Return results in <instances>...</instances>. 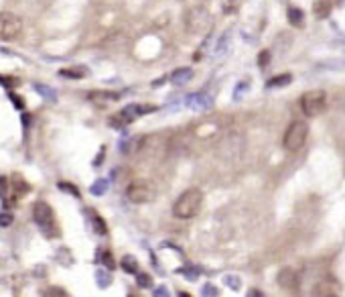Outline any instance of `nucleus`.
<instances>
[{
	"instance_id": "nucleus-1",
	"label": "nucleus",
	"mask_w": 345,
	"mask_h": 297,
	"mask_svg": "<svg viewBox=\"0 0 345 297\" xmlns=\"http://www.w3.org/2000/svg\"><path fill=\"white\" fill-rule=\"evenodd\" d=\"M201 206H203V194H201V190L191 188V190L183 192L177 198L175 206H172V214H175V218H179V220H191V218H195L199 214Z\"/></svg>"
},
{
	"instance_id": "nucleus-2",
	"label": "nucleus",
	"mask_w": 345,
	"mask_h": 297,
	"mask_svg": "<svg viewBox=\"0 0 345 297\" xmlns=\"http://www.w3.org/2000/svg\"><path fill=\"white\" fill-rule=\"evenodd\" d=\"M307 136H309V126H307V122L294 120V122H290L288 128L284 130L282 146L286 148L288 153H296L298 148H303V144L307 142Z\"/></svg>"
},
{
	"instance_id": "nucleus-3",
	"label": "nucleus",
	"mask_w": 345,
	"mask_h": 297,
	"mask_svg": "<svg viewBox=\"0 0 345 297\" xmlns=\"http://www.w3.org/2000/svg\"><path fill=\"white\" fill-rule=\"evenodd\" d=\"M298 106L303 110L305 116L313 118V116H319L325 112L327 108V94L323 90H311V92H305L298 100Z\"/></svg>"
},
{
	"instance_id": "nucleus-4",
	"label": "nucleus",
	"mask_w": 345,
	"mask_h": 297,
	"mask_svg": "<svg viewBox=\"0 0 345 297\" xmlns=\"http://www.w3.org/2000/svg\"><path fill=\"white\" fill-rule=\"evenodd\" d=\"M33 220L45 232V236H59V230L55 226V214L47 202H37L33 206Z\"/></svg>"
},
{
	"instance_id": "nucleus-5",
	"label": "nucleus",
	"mask_w": 345,
	"mask_h": 297,
	"mask_svg": "<svg viewBox=\"0 0 345 297\" xmlns=\"http://www.w3.org/2000/svg\"><path fill=\"white\" fill-rule=\"evenodd\" d=\"M156 108L154 106H146V104H132V106H126L124 110H120L116 116L110 118V124L114 128H122L124 124H130L132 120H136L138 116L142 114H148V112H154Z\"/></svg>"
},
{
	"instance_id": "nucleus-6",
	"label": "nucleus",
	"mask_w": 345,
	"mask_h": 297,
	"mask_svg": "<svg viewBox=\"0 0 345 297\" xmlns=\"http://www.w3.org/2000/svg\"><path fill=\"white\" fill-rule=\"evenodd\" d=\"M154 196H156L154 188H152L148 181H142V179L132 181V183L128 185V190H126V198H128L132 204H148V202L154 200Z\"/></svg>"
},
{
	"instance_id": "nucleus-7",
	"label": "nucleus",
	"mask_w": 345,
	"mask_h": 297,
	"mask_svg": "<svg viewBox=\"0 0 345 297\" xmlns=\"http://www.w3.org/2000/svg\"><path fill=\"white\" fill-rule=\"evenodd\" d=\"M23 31V21L15 13H0V39L11 41L17 39Z\"/></svg>"
},
{
	"instance_id": "nucleus-8",
	"label": "nucleus",
	"mask_w": 345,
	"mask_h": 297,
	"mask_svg": "<svg viewBox=\"0 0 345 297\" xmlns=\"http://www.w3.org/2000/svg\"><path fill=\"white\" fill-rule=\"evenodd\" d=\"M276 283L280 285V289H284L286 293H296L300 287V277L292 267H284L278 271L276 275Z\"/></svg>"
},
{
	"instance_id": "nucleus-9",
	"label": "nucleus",
	"mask_w": 345,
	"mask_h": 297,
	"mask_svg": "<svg viewBox=\"0 0 345 297\" xmlns=\"http://www.w3.org/2000/svg\"><path fill=\"white\" fill-rule=\"evenodd\" d=\"M85 214L90 216V222H92V226H94V232H96V234H100V236H106V234H108V226H106L104 218H102L96 210H92V208H88V210H85Z\"/></svg>"
},
{
	"instance_id": "nucleus-10",
	"label": "nucleus",
	"mask_w": 345,
	"mask_h": 297,
	"mask_svg": "<svg viewBox=\"0 0 345 297\" xmlns=\"http://www.w3.org/2000/svg\"><path fill=\"white\" fill-rule=\"evenodd\" d=\"M98 261H100V265L102 267H106V269H116V261H114V256H112V252L108 250V248H100L98 250Z\"/></svg>"
},
{
	"instance_id": "nucleus-11",
	"label": "nucleus",
	"mask_w": 345,
	"mask_h": 297,
	"mask_svg": "<svg viewBox=\"0 0 345 297\" xmlns=\"http://www.w3.org/2000/svg\"><path fill=\"white\" fill-rule=\"evenodd\" d=\"M120 267H122L126 273H130V275H136V273H138V261H136L132 254H126V256H122V261H120Z\"/></svg>"
},
{
	"instance_id": "nucleus-12",
	"label": "nucleus",
	"mask_w": 345,
	"mask_h": 297,
	"mask_svg": "<svg viewBox=\"0 0 345 297\" xmlns=\"http://www.w3.org/2000/svg\"><path fill=\"white\" fill-rule=\"evenodd\" d=\"M191 76H193V71L189 69V67H183V69H177L175 73H172V84H185V82H189L191 80Z\"/></svg>"
},
{
	"instance_id": "nucleus-13",
	"label": "nucleus",
	"mask_w": 345,
	"mask_h": 297,
	"mask_svg": "<svg viewBox=\"0 0 345 297\" xmlns=\"http://www.w3.org/2000/svg\"><path fill=\"white\" fill-rule=\"evenodd\" d=\"M187 102H189L191 108H207L209 106V98H205L203 94H193Z\"/></svg>"
},
{
	"instance_id": "nucleus-14",
	"label": "nucleus",
	"mask_w": 345,
	"mask_h": 297,
	"mask_svg": "<svg viewBox=\"0 0 345 297\" xmlns=\"http://www.w3.org/2000/svg\"><path fill=\"white\" fill-rule=\"evenodd\" d=\"M136 283H138V287H142V289H148V287H152V277L148 275V273H136Z\"/></svg>"
},
{
	"instance_id": "nucleus-15",
	"label": "nucleus",
	"mask_w": 345,
	"mask_h": 297,
	"mask_svg": "<svg viewBox=\"0 0 345 297\" xmlns=\"http://www.w3.org/2000/svg\"><path fill=\"white\" fill-rule=\"evenodd\" d=\"M106 190H108V179H98L94 185H92V194L94 196H104L106 194Z\"/></svg>"
},
{
	"instance_id": "nucleus-16",
	"label": "nucleus",
	"mask_w": 345,
	"mask_h": 297,
	"mask_svg": "<svg viewBox=\"0 0 345 297\" xmlns=\"http://www.w3.org/2000/svg\"><path fill=\"white\" fill-rule=\"evenodd\" d=\"M329 11H331V5L329 3H325V0H321V3H315V15L317 17H327L329 15Z\"/></svg>"
},
{
	"instance_id": "nucleus-17",
	"label": "nucleus",
	"mask_w": 345,
	"mask_h": 297,
	"mask_svg": "<svg viewBox=\"0 0 345 297\" xmlns=\"http://www.w3.org/2000/svg\"><path fill=\"white\" fill-rule=\"evenodd\" d=\"M96 279H98V285H100V287H104V289H106V287H110V283H112V277H110L104 269H100V271L96 273Z\"/></svg>"
},
{
	"instance_id": "nucleus-18",
	"label": "nucleus",
	"mask_w": 345,
	"mask_h": 297,
	"mask_svg": "<svg viewBox=\"0 0 345 297\" xmlns=\"http://www.w3.org/2000/svg\"><path fill=\"white\" fill-rule=\"evenodd\" d=\"M63 78H71V80H81L85 76V69H61L59 71Z\"/></svg>"
},
{
	"instance_id": "nucleus-19",
	"label": "nucleus",
	"mask_w": 345,
	"mask_h": 297,
	"mask_svg": "<svg viewBox=\"0 0 345 297\" xmlns=\"http://www.w3.org/2000/svg\"><path fill=\"white\" fill-rule=\"evenodd\" d=\"M290 82V76L288 73H282V76H276L274 80L268 82V88H278V86H286Z\"/></svg>"
},
{
	"instance_id": "nucleus-20",
	"label": "nucleus",
	"mask_w": 345,
	"mask_h": 297,
	"mask_svg": "<svg viewBox=\"0 0 345 297\" xmlns=\"http://www.w3.org/2000/svg\"><path fill=\"white\" fill-rule=\"evenodd\" d=\"M43 297H69V293L63 291L61 287H49V289L43 293Z\"/></svg>"
},
{
	"instance_id": "nucleus-21",
	"label": "nucleus",
	"mask_w": 345,
	"mask_h": 297,
	"mask_svg": "<svg viewBox=\"0 0 345 297\" xmlns=\"http://www.w3.org/2000/svg\"><path fill=\"white\" fill-rule=\"evenodd\" d=\"M288 21H290L292 25H296V27L303 25V13H300L298 9H290V11H288Z\"/></svg>"
},
{
	"instance_id": "nucleus-22",
	"label": "nucleus",
	"mask_w": 345,
	"mask_h": 297,
	"mask_svg": "<svg viewBox=\"0 0 345 297\" xmlns=\"http://www.w3.org/2000/svg\"><path fill=\"white\" fill-rule=\"evenodd\" d=\"M0 84H3L5 88H9V90H11V88H17L21 82H19L17 78H13V76H0Z\"/></svg>"
},
{
	"instance_id": "nucleus-23",
	"label": "nucleus",
	"mask_w": 345,
	"mask_h": 297,
	"mask_svg": "<svg viewBox=\"0 0 345 297\" xmlns=\"http://www.w3.org/2000/svg\"><path fill=\"white\" fill-rule=\"evenodd\" d=\"M59 190H63V192H69L73 198H79V192H77V188H73L71 183H65V181H59Z\"/></svg>"
},
{
	"instance_id": "nucleus-24",
	"label": "nucleus",
	"mask_w": 345,
	"mask_h": 297,
	"mask_svg": "<svg viewBox=\"0 0 345 297\" xmlns=\"http://www.w3.org/2000/svg\"><path fill=\"white\" fill-rule=\"evenodd\" d=\"M13 224V214L11 212H0V226H11Z\"/></svg>"
},
{
	"instance_id": "nucleus-25",
	"label": "nucleus",
	"mask_w": 345,
	"mask_h": 297,
	"mask_svg": "<svg viewBox=\"0 0 345 297\" xmlns=\"http://www.w3.org/2000/svg\"><path fill=\"white\" fill-rule=\"evenodd\" d=\"M35 88H37V90H39V92H41L45 98H51V100H55V92H53V90H49L47 86H41V84H37Z\"/></svg>"
},
{
	"instance_id": "nucleus-26",
	"label": "nucleus",
	"mask_w": 345,
	"mask_h": 297,
	"mask_svg": "<svg viewBox=\"0 0 345 297\" xmlns=\"http://www.w3.org/2000/svg\"><path fill=\"white\" fill-rule=\"evenodd\" d=\"M152 297H170V295H168V289L164 285H160V287H156L152 291Z\"/></svg>"
},
{
	"instance_id": "nucleus-27",
	"label": "nucleus",
	"mask_w": 345,
	"mask_h": 297,
	"mask_svg": "<svg viewBox=\"0 0 345 297\" xmlns=\"http://www.w3.org/2000/svg\"><path fill=\"white\" fill-rule=\"evenodd\" d=\"M9 96H11V100H13V102H15V106H17V108H19V110H23V108H25V100H23V98H21V96H17V94H13V92H11V94H9Z\"/></svg>"
},
{
	"instance_id": "nucleus-28",
	"label": "nucleus",
	"mask_w": 345,
	"mask_h": 297,
	"mask_svg": "<svg viewBox=\"0 0 345 297\" xmlns=\"http://www.w3.org/2000/svg\"><path fill=\"white\" fill-rule=\"evenodd\" d=\"M224 281H226V283H228L232 289H240V279H238V277H230V275H228Z\"/></svg>"
},
{
	"instance_id": "nucleus-29",
	"label": "nucleus",
	"mask_w": 345,
	"mask_h": 297,
	"mask_svg": "<svg viewBox=\"0 0 345 297\" xmlns=\"http://www.w3.org/2000/svg\"><path fill=\"white\" fill-rule=\"evenodd\" d=\"M7 192H9V179L0 177V196H7Z\"/></svg>"
},
{
	"instance_id": "nucleus-30",
	"label": "nucleus",
	"mask_w": 345,
	"mask_h": 297,
	"mask_svg": "<svg viewBox=\"0 0 345 297\" xmlns=\"http://www.w3.org/2000/svg\"><path fill=\"white\" fill-rule=\"evenodd\" d=\"M203 295H218V289L211 287V285H205L203 287Z\"/></svg>"
},
{
	"instance_id": "nucleus-31",
	"label": "nucleus",
	"mask_w": 345,
	"mask_h": 297,
	"mask_svg": "<svg viewBox=\"0 0 345 297\" xmlns=\"http://www.w3.org/2000/svg\"><path fill=\"white\" fill-rule=\"evenodd\" d=\"M246 297H264V293H262V291H258V289H250Z\"/></svg>"
},
{
	"instance_id": "nucleus-32",
	"label": "nucleus",
	"mask_w": 345,
	"mask_h": 297,
	"mask_svg": "<svg viewBox=\"0 0 345 297\" xmlns=\"http://www.w3.org/2000/svg\"><path fill=\"white\" fill-rule=\"evenodd\" d=\"M266 59H268V51H264V53H262V55H260V61H258V63H260V67H264V65H266V63H268V61H266Z\"/></svg>"
},
{
	"instance_id": "nucleus-33",
	"label": "nucleus",
	"mask_w": 345,
	"mask_h": 297,
	"mask_svg": "<svg viewBox=\"0 0 345 297\" xmlns=\"http://www.w3.org/2000/svg\"><path fill=\"white\" fill-rule=\"evenodd\" d=\"M179 297H193V295H191V293H187V291H181V293H179Z\"/></svg>"
},
{
	"instance_id": "nucleus-34",
	"label": "nucleus",
	"mask_w": 345,
	"mask_h": 297,
	"mask_svg": "<svg viewBox=\"0 0 345 297\" xmlns=\"http://www.w3.org/2000/svg\"><path fill=\"white\" fill-rule=\"evenodd\" d=\"M130 297H132V295H130Z\"/></svg>"
}]
</instances>
